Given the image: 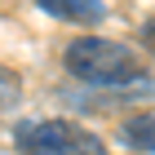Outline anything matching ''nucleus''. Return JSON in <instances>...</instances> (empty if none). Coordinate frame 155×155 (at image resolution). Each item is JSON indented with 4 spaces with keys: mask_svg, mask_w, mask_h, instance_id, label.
Instances as JSON below:
<instances>
[{
    "mask_svg": "<svg viewBox=\"0 0 155 155\" xmlns=\"http://www.w3.org/2000/svg\"><path fill=\"white\" fill-rule=\"evenodd\" d=\"M120 137H124V146H133V151H146V155H155V115L129 120Z\"/></svg>",
    "mask_w": 155,
    "mask_h": 155,
    "instance_id": "4",
    "label": "nucleus"
},
{
    "mask_svg": "<svg viewBox=\"0 0 155 155\" xmlns=\"http://www.w3.org/2000/svg\"><path fill=\"white\" fill-rule=\"evenodd\" d=\"M13 146L22 155H107V142L75 120H27L13 129Z\"/></svg>",
    "mask_w": 155,
    "mask_h": 155,
    "instance_id": "2",
    "label": "nucleus"
},
{
    "mask_svg": "<svg viewBox=\"0 0 155 155\" xmlns=\"http://www.w3.org/2000/svg\"><path fill=\"white\" fill-rule=\"evenodd\" d=\"M67 71L93 89H129V84H142V58L120 40L80 36L67 45Z\"/></svg>",
    "mask_w": 155,
    "mask_h": 155,
    "instance_id": "1",
    "label": "nucleus"
},
{
    "mask_svg": "<svg viewBox=\"0 0 155 155\" xmlns=\"http://www.w3.org/2000/svg\"><path fill=\"white\" fill-rule=\"evenodd\" d=\"M142 45L155 53V18H146V22H142Z\"/></svg>",
    "mask_w": 155,
    "mask_h": 155,
    "instance_id": "6",
    "label": "nucleus"
},
{
    "mask_svg": "<svg viewBox=\"0 0 155 155\" xmlns=\"http://www.w3.org/2000/svg\"><path fill=\"white\" fill-rule=\"evenodd\" d=\"M45 13L62 18V22H80V27H93L107 18V5L102 0H36Z\"/></svg>",
    "mask_w": 155,
    "mask_h": 155,
    "instance_id": "3",
    "label": "nucleus"
},
{
    "mask_svg": "<svg viewBox=\"0 0 155 155\" xmlns=\"http://www.w3.org/2000/svg\"><path fill=\"white\" fill-rule=\"evenodd\" d=\"M18 93H22L18 75H13L9 67H0V111H5V107H13V102H18Z\"/></svg>",
    "mask_w": 155,
    "mask_h": 155,
    "instance_id": "5",
    "label": "nucleus"
}]
</instances>
